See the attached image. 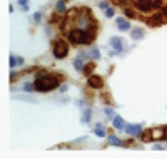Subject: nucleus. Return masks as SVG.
Segmentation results:
<instances>
[{
  "mask_svg": "<svg viewBox=\"0 0 167 159\" xmlns=\"http://www.w3.org/2000/svg\"><path fill=\"white\" fill-rule=\"evenodd\" d=\"M60 79H62V77L57 75V74L42 72V74L37 75V79H35V82H33V85H35V90H38V92H48V90L58 87Z\"/></svg>",
  "mask_w": 167,
  "mask_h": 159,
  "instance_id": "nucleus-1",
  "label": "nucleus"
},
{
  "mask_svg": "<svg viewBox=\"0 0 167 159\" xmlns=\"http://www.w3.org/2000/svg\"><path fill=\"white\" fill-rule=\"evenodd\" d=\"M135 8L140 12H152L155 8H160L164 5V0H135Z\"/></svg>",
  "mask_w": 167,
  "mask_h": 159,
  "instance_id": "nucleus-2",
  "label": "nucleus"
},
{
  "mask_svg": "<svg viewBox=\"0 0 167 159\" xmlns=\"http://www.w3.org/2000/svg\"><path fill=\"white\" fill-rule=\"evenodd\" d=\"M68 52V44L65 40H55V45H53V55L57 59H63Z\"/></svg>",
  "mask_w": 167,
  "mask_h": 159,
  "instance_id": "nucleus-3",
  "label": "nucleus"
},
{
  "mask_svg": "<svg viewBox=\"0 0 167 159\" xmlns=\"http://www.w3.org/2000/svg\"><path fill=\"white\" fill-rule=\"evenodd\" d=\"M149 23H150V25H154V27H159V25H162V23H167V5H165V8L162 12L154 13V15L150 17Z\"/></svg>",
  "mask_w": 167,
  "mask_h": 159,
  "instance_id": "nucleus-4",
  "label": "nucleus"
},
{
  "mask_svg": "<svg viewBox=\"0 0 167 159\" xmlns=\"http://www.w3.org/2000/svg\"><path fill=\"white\" fill-rule=\"evenodd\" d=\"M110 45H112V49H114V54H120V52L124 50V40H122L120 37H112Z\"/></svg>",
  "mask_w": 167,
  "mask_h": 159,
  "instance_id": "nucleus-5",
  "label": "nucleus"
},
{
  "mask_svg": "<svg viewBox=\"0 0 167 159\" xmlns=\"http://www.w3.org/2000/svg\"><path fill=\"white\" fill-rule=\"evenodd\" d=\"M89 85L90 87H94V89H100L102 85H104V79H102L100 75H89Z\"/></svg>",
  "mask_w": 167,
  "mask_h": 159,
  "instance_id": "nucleus-6",
  "label": "nucleus"
},
{
  "mask_svg": "<svg viewBox=\"0 0 167 159\" xmlns=\"http://www.w3.org/2000/svg\"><path fill=\"white\" fill-rule=\"evenodd\" d=\"M125 132L130 134V136H139V134L142 132V127L139 126V124H127V126H125Z\"/></svg>",
  "mask_w": 167,
  "mask_h": 159,
  "instance_id": "nucleus-7",
  "label": "nucleus"
},
{
  "mask_svg": "<svg viewBox=\"0 0 167 159\" xmlns=\"http://www.w3.org/2000/svg\"><path fill=\"white\" fill-rule=\"evenodd\" d=\"M117 27H119L120 30H130V23L127 20H124V18H119V20H117Z\"/></svg>",
  "mask_w": 167,
  "mask_h": 159,
  "instance_id": "nucleus-8",
  "label": "nucleus"
},
{
  "mask_svg": "<svg viewBox=\"0 0 167 159\" xmlns=\"http://www.w3.org/2000/svg\"><path fill=\"white\" fill-rule=\"evenodd\" d=\"M109 142L112 144V146H125V142L120 141L117 136H109Z\"/></svg>",
  "mask_w": 167,
  "mask_h": 159,
  "instance_id": "nucleus-9",
  "label": "nucleus"
},
{
  "mask_svg": "<svg viewBox=\"0 0 167 159\" xmlns=\"http://www.w3.org/2000/svg\"><path fill=\"white\" fill-rule=\"evenodd\" d=\"M114 127L115 129H124V119L120 115H115L114 117Z\"/></svg>",
  "mask_w": 167,
  "mask_h": 159,
  "instance_id": "nucleus-10",
  "label": "nucleus"
},
{
  "mask_svg": "<svg viewBox=\"0 0 167 159\" xmlns=\"http://www.w3.org/2000/svg\"><path fill=\"white\" fill-rule=\"evenodd\" d=\"M144 37V30H142V28H134V30H132V38H142Z\"/></svg>",
  "mask_w": 167,
  "mask_h": 159,
  "instance_id": "nucleus-11",
  "label": "nucleus"
},
{
  "mask_svg": "<svg viewBox=\"0 0 167 159\" xmlns=\"http://www.w3.org/2000/svg\"><path fill=\"white\" fill-rule=\"evenodd\" d=\"M94 67H95V64H94V62H90V64H87V65H84V74H87V75H89L90 74V72L92 70H94Z\"/></svg>",
  "mask_w": 167,
  "mask_h": 159,
  "instance_id": "nucleus-12",
  "label": "nucleus"
},
{
  "mask_svg": "<svg viewBox=\"0 0 167 159\" xmlns=\"http://www.w3.org/2000/svg\"><path fill=\"white\" fill-rule=\"evenodd\" d=\"M73 65H75V69L77 70H84V65H82V55H78L75 62H73Z\"/></svg>",
  "mask_w": 167,
  "mask_h": 159,
  "instance_id": "nucleus-13",
  "label": "nucleus"
},
{
  "mask_svg": "<svg viewBox=\"0 0 167 159\" xmlns=\"http://www.w3.org/2000/svg\"><path fill=\"white\" fill-rule=\"evenodd\" d=\"M124 12H125V15H127V17H130V18H137V13H135L134 10H132V8L125 7V8H124Z\"/></svg>",
  "mask_w": 167,
  "mask_h": 159,
  "instance_id": "nucleus-14",
  "label": "nucleus"
},
{
  "mask_svg": "<svg viewBox=\"0 0 167 159\" xmlns=\"http://www.w3.org/2000/svg\"><path fill=\"white\" fill-rule=\"evenodd\" d=\"M95 134H97V136H100V137H104V127H102L100 126V124H97V127H95Z\"/></svg>",
  "mask_w": 167,
  "mask_h": 159,
  "instance_id": "nucleus-15",
  "label": "nucleus"
},
{
  "mask_svg": "<svg viewBox=\"0 0 167 159\" xmlns=\"http://www.w3.org/2000/svg\"><path fill=\"white\" fill-rule=\"evenodd\" d=\"M57 10H58V12H63V10H65V5H63V0H60V2H57Z\"/></svg>",
  "mask_w": 167,
  "mask_h": 159,
  "instance_id": "nucleus-16",
  "label": "nucleus"
},
{
  "mask_svg": "<svg viewBox=\"0 0 167 159\" xmlns=\"http://www.w3.org/2000/svg\"><path fill=\"white\" fill-rule=\"evenodd\" d=\"M114 13H115L114 8H105V15L107 17H114Z\"/></svg>",
  "mask_w": 167,
  "mask_h": 159,
  "instance_id": "nucleus-17",
  "label": "nucleus"
},
{
  "mask_svg": "<svg viewBox=\"0 0 167 159\" xmlns=\"http://www.w3.org/2000/svg\"><path fill=\"white\" fill-rule=\"evenodd\" d=\"M92 55H94V59H99V57H100L99 49H92Z\"/></svg>",
  "mask_w": 167,
  "mask_h": 159,
  "instance_id": "nucleus-18",
  "label": "nucleus"
},
{
  "mask_svg": "<svg viewBox=\"0 0 167 159\" xmlns=\"http://www.w3.org/2000/svg\"><path fill=\"white\" fill-rule=\"evenodd\" d=\"M18 3H20V7L23 8V10L27 8V0H18Z\"/></svg>",
  "mask_w": 167,
  "mask_h": 159,
  "instance_id": "nucleus-19",
  "label": "nucleus"
},
{
  "mask_svg": "<svg viewBox=\"0 0 167 159\" xmlns=\"http://www.w3.org/2000/svg\"><path fill=\"white\" fill-rule=\"evenodd\" d=\"M40 17H42V13H40V12H37L35 15H33V20H35V22H38V20H40Z\"/></svg>",
  "mask_w": 167,
  "mask_h": 159,
  "instance_id": "nucleus-20",
  "label": "nucleus"
},
{
  "mask_svg": "<svg viewBox=\"0 0 167 159\" xmlns=\"http://www.w3.org/2000/svg\"><path fill=\"white\" fill-rule=\"evenodd\" d=\"M99 7H100V8H107V7H109V2H100Z\"/></svg>",
  "mask_w": 167,
  "mask_h": 159,
  "instance_id": "nucleus-21",
  "label": "nucleus"
},
{
  "mask_svg": "<svg viewBox=\"0 0 167 159\" xmlns=\"http://www.w3.org/2000/svg\"><path fill=\"white\" fill-rule=\"evenodd\" d=\"M105 114H107V115H114V110H112L110 107H107V109H105Z\"/></svg>",
  "mask_w": 167,
  "mask_h": 159,
  "instance_id": "nucleus-22",
  "label": "nucleus"
},
{
  "mask_svg": "<svg viewBox=\"0 0 167 159\" xmlns=\"http://www.w3.org/2000/svg\"><path fill=\"white\" fill-rule=\"evenodd\" d=\"M164 139H167V126L164 127Z\"/></svg>",
  "mask_w": 167,
  "mask_h": 159,
  "instance_id": "nucleus-23",
  "label": "nucleus"
}]
</instances>
